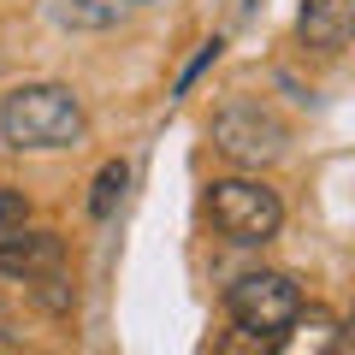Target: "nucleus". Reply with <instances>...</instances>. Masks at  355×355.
Here are the masks:
<instances>
[{
    "mask_svg": "<svg viewBox=\"0 0 355 355\" xmlns=\"http://www.w3.org/2000/svg\"><path fill=\"white\" fill-rule=\"evenodd\" d=\"M296 30H302V48L331 60V53H343L355 42V0H302Z\"/></svg>",
    "mask_w": 355,
    "mask_h": 355,
    "instance_id": "nucleus-6",
    "label": "nucleus"
},
{
    "mask_svg": "<svg viewBox=\"0 0 355 355\" xmlns=\"http://www.w3.org/2000/svg\"><path fill=\"white\" fill-rule=\"evenodd\" d=\"M225 314L243 338L254 343H284L302 320V291L291 272H243L225 291Z\"/></svg>",
    "mask_w": 355,
    "mask_h": 355,
    "instance_id": "nucleus-2",
    "label": "nucleus"
},
{
    "mask_svg": "<svg viewBox=\"0 0 355 355\" xmlns=\"http://www.w3.org/2000/svg\"><path fill=\"white\" fill-rule=\"evenodd\" d=\"M53 266H65V237L60 231H6L0 237V279H42V272H53Z\"/></svg>",
    "mask_w": 355,
    "mask_h": 355,
    "instance_id": "nucleus-5",
    "label": "nucleus"
},
{
    "mask_svg": "<svg viewBox=\"0 0 355 355\" xmlns=\"http://www.w3.org/2000/svg\"><path fill=\"white\" fill-rule=\"evenodd\" d=\"M83 101L65 83H18L0 101V137L18 154H53L83 142Z\"/></svg>",
    "mask_w": 355,
    "mask_h": 355,
    "instance_id": "nucleus-1",
    "label": "nucleus"
},
{
    "mask_svg": "<svg viewBox=\"0 0 355 355\" xmlns=\"http://www.w3.org/2000/svg\"><path fill=\"white\" fill-rule=\"evenodd\" d=\"M130 6H160V0H130Z\"/></svg>",
    "mask_w": 355,
    "mask_h": 355,
    "instance_id": "nucleus-11",
    "label": "nucleus"
},
{
    "mask_svg": "<svg viewBox=\"0 0 355 355\" xmlns=\"http://www.w3.org/2000/svg\"><path fill=\"white\" fill-rule=\"evenodd\" d=\"M207 137H214V148L225 154V160H237V166H272L291 148V125H284L266 101H254V95L225 101L214 113V125H207Z\"/></svg>",
    "mask_w": 355,
    "mask_h": 355,
    "instance_id": "nucleus-3",
    "label": "nucleus"
},
{
    "mask_svg": "<svg viewBox=\"0 0 355 355\" xmlns=\"http://www.w3.org/2000/svg\"><path fill=\"white\" fill-rule=\"evenodd\" d=\"M24 291L36 296V308H48L53 320H71L77 314V284L65 279V266H53V272H42V279H24Z\"/></svg>",
    "mask_w": 355,
    "mask_h": 355,
    "instance_id": "nucleus-8",
    "label": "nucleus"
},
{
    "mask_svg": "<svg viewBox=\"0 0 355 355\" xmlns=\"http://www.w3.org/2000/svg\"><path fill=\"white\" fill-rule=\"evenodd\" d=\"M130 0H48V18L60 30H113L125 24Z\"/></svg>",
    "mask_w": 355,
    "mask_h": 355,
    "instance_id": "nucleus-7",
    "label": "nucleus"
},
{
    "mask_svg": "<svg viewBox=\"0 0 355 355\" xmlns=\"http://www.w3.org/2000/svg\"><path fill=\"white\" fill-rule=\"evenodd\" d=\"M24 219H30V202H24V190L0 184V237H6V231H18Z\"/></svg>",
    "mask_w": 355,
    "mask_h": 355,
    "instance_id": "nucleus-10",
    "label": "nucleus"
},
{
    "mask_svg": "<svg viewBox=\"0 0 355 355\" xmlns=\"http://www.w3.org/2000/svg\"><path fill=\"white\" fill-rule=\"evenodd\" d=\"M125 184H130V166L125 160H107L95 172V190H89V214L95 219H113V207L125 202Z\"/></svg>",
    "mask_w": 355,
    "mask_h": 355,
    "instance_id": "nucleus-9",
    "label": "nucleus"
},
{
    "mask_svg": "<svg viewBox=\"0 0 355 355\" xmlns=\"http://www.w3.org/2000/svg\"><path fill=\"white\" fill-rule=\"evenodd\" d=\"M207 214H214L219 237L243 243V249L272 243V237H279V225H284L279 190H266L261 178H219L214 190H207Z\"/></svg>",
    "mask_w": 355,
    "mask_h": 355,
    "instance_id": "nucleus-4",
    "label": "nucleus"
}]
</instances>
